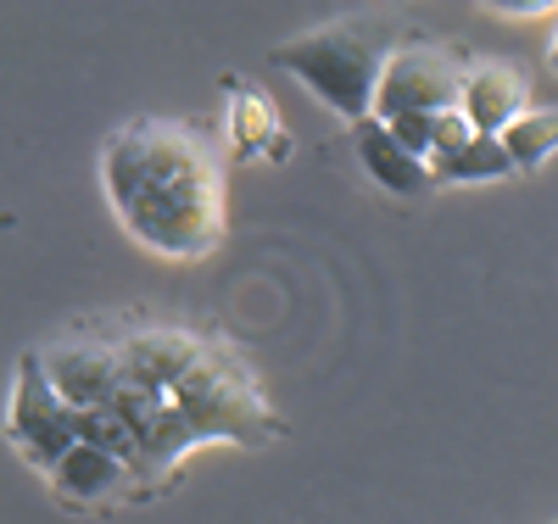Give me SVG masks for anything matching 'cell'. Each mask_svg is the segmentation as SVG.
<instances>
[{"label": "cell", "mask_w": 558, "mask_h": 524, "mask_svg": "<svg viewBox=\"0 0 558 524\" xmlns=\"http://www.w3.org/2000/svg\"><path fill=\"white\" fill-rule=\"evenodd\" d=\"M553 524H558V519H553Z\"/></svg>", "instance_id": "13"}, {"label": "cell", "mask_w": 558, "mask_h": 524, "mask_svg": "<svg viewBox=\"0 0 558 524\" xmlns=\"http://www.w3.org/2000/svg\"><path fill=\"white\" fill-rule=\"evenodd\" d=\"M502 151L514 157L520 173H542L558 157V107H531L514 129L502 134Z\"/></svg>", "instance_id": "10"}, {"label": "cell", "mask_w": 558, "mask_h": 524, "mask_svg": "<svg viewBox=\"0 0 558 524\" xmlns=\"http://www.w3.org/2000/svg\"><path fill=\"white\" fill-rule=\"evenodd\" d=\"M402 34L408 28L380 12H341V17H324L291 39H279L268 62L286 68L324 112H336L347 129H357L363 118H375V89Z\"/></svg>", "instance_id": "3"}, {"label": "cell", "mask_w": 558, "mask_h": 524, "mask_svg": "<svg viewBox=\"0 0 558 524\" xmlns=\"http://www.w3.org/2000/svg\"><path fill=\"white\" fill-rule=\"evenodd\" d=\"M492 17H558V0H486Z\"/></svg>", "instance_id": "11"}, {"label": "cell", "mask_w": 558, "mask_h": 524, "mask_svg": "<svg viewBox=\"0 0 558 524\" xmlns=\"http://www.w3.org/2000/svg\"><path fill=\"white\" fill-rule=\"evenodd\" d=\"M101 196L112 223L140 252L202 263L229 234V157L223 146L168 112L129 118L101 139Z\"/></svg>", "instance_id": "2"}, {"label": "cell", "mask_w": 558, "mask_h": 524, "mask_svg": "<svg viewBox=\"0 0 558 524\" xmlns=\"http://www.w3.org/2000/svg\"><path fill=\"white\" fill-rule=\"evenodd\" d=\"M430 173H436V190H452V184L514 179L520 168L502 151V139H486V134H475V123L463 112H447V118H436V134H430Z\"/></svg>", "instance_id": "7"}, {"label": "cell", "mask_w": 558, "mask_h": 524, "mask_svg": "<svg viewBox=\"0 0 558 524\" xmlns=\"http://www.w3.org/2000/svg\"><path fill=\"white\" fill-rule=\"evenodd\" d=\"M223 95V157L246 168V162H286L291 157V129L279 118V107L268 101V89L241 78V73H223L218 78Z\"/></svg>", "instance_id": "6"}, {"label": "cell", "mask_w": 558, "mask_h": 524, "mask_svg": "<svg viewBox=\"0 0 558 524\" xmlns=\"http://www.w3.org/2000/svg\"><path fill=\"white\" fill-rule=\"evenodd\" d=\"M34 352L84 413V441L129 463V508L168 497L202 447L263 452L291 436L263 374L218 324L118 307L62 324Z\"/></svg>", "instance_id": "1"}, {"label": "cell", "mask_w": 558, "mask_h": 524, "mask_svg": "<svg viewBox=\"0 0 558 524\" xmlns=\"http://www.w3.org/2000/svg\"><path fill=\"white\" fill-rule=\"evenodd\" d=\"M470 51L458 39H441L430 28H408L391 51L380 89H375V118L402 139L413 157L430 162V134L436 118L463 107V78H470Z\"/></svg>", "instance_id": "4"}, {"label": "cell", "mask_w": 558, "mask_h": 524, "mask_svg": "<svg viewBox=\"0 0 558 524\" xmlns=\"http://www.w3.org/2000/svg\"><path fill=\"white\" fill-rule=\"evenodd\" d=\"M352 151H357V168L368 173V184H380L386 196H397V202H425V196H436L430 162L413 157L380 118H363V123L352 129Z\"/></svg>", "instance_id": "9"}, {"label": "cell", "mask_w": 558, "mask_h": 524, "mask_svg": "<svg viewBox=\"0 0 558 524\" xmlns=\"http://www.w3.org/2000/svg\"><path fill=\"white\" fill-rule=\"evenodd\" d=\"M458 112L475 123V134L502 139L531 112V73L514 57H475L470 78H463V107Z\"/></svg>", "instance_id": "8"}, {"label": "cell", "mask_w": 558, "mask_h": 524, "mask_svg": "<svg viewBox=\"0 0 558 524\" xmlns=\"http://www.w3.org/2000/svg\"><path fill=\"white\" fill-rule=\"evenodd\" d=\"M547 68L558 73V28H553V39H547Z\"/></svg>", "instance_id": "12"}, {"label": "cell", "mask_w": 558, "mask_h": 524, "mask_svg": "<svg viewBox=\"0 0 558 524\" xmlns=\"http://www.w3.org/2000/svg\"><path fill=\"white\" fill-rule=\"evenodd\" d=\"M7 447L39 480H51V468L84 447V413L51 386V374H45L34 346L17 357V386H12V407H7Z\"/></svg>", "instance_id": "5"}]
</instances>
